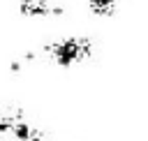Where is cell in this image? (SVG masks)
<instances>
[{"label":"cell","mask_w":148,"mask_h":141,"mask_svg":"<svg viewBox=\"0 0 148 141\" xmlns=\"http://www.w3.org/2000/svg\"><path fill=\"white\" fill-rule=\"evenodd\" d=\"M14 111L16 109H0V141L7 139V134L12 132V123H14Z\"/></svg>","instance_id":"277c9868"},{"label":"cell","mask_w":148,"mask_h":141,"mask_svg":"<svg viewBox=\"0 0 148 141\" xmlns=\"http://www.w3.org/2000/svg\"><path fill=\"white\" fill-rule=\"evenodd\" d=\"M42 53L58 67H76L92 55V39L90 37H60L56 42H49Z\"/></svg>","instance_id":"6da1fadb"},{"label":"cell","mask_w":148,"mask_h":141,"mask_svg":"<svg viewBox=\"0 0 148 141\" xmlns=\"http://www.w3.org/2000/svg\"><path fill=\"white\" fill-rule=\"evenodd\" d=\"M18 14L23 18H46L62 16L65 9L56 0H18Z\"/></svg>","instance_id":"7a4b0ae2"},{"label":"cell","mask_w":148,"mask_h":141,"mask_svg":"<svg viewBox=\"0 0 148 141\" xmlns=\"http://www.w3.org/2000/svg\"><path fill=\"white\" fill-rule=\"evenodd\" d=\"M120 0H88V7L95 16H113Z\"/></svg>","instance_id":"3957f363"}]
</instances>
